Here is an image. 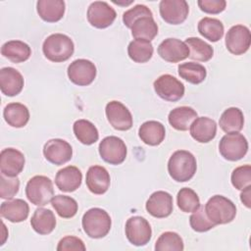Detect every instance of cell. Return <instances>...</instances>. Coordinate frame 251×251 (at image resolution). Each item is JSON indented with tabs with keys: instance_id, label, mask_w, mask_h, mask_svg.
I'll list each match as a JSON object with an SVG mask.
<instances>
[{
	"instance_id": "cell-13",
	"label": "cell",
	"mask_w": 251,
	"mask_h": 251,
	"mask_svg": "<svg viewBox=\"0 0 251 251\" xmlns=\"http://www.w3.org/2000/svg\"><path fill=\"white\" fill-rule=\"evenodd\" d=\"M105 113L110 125L117 130H128L133 120L129 110L120 101H111L106 105Z\"/></svg>"
},
{
	"instance_id": "cell-35",
	"label": "cell",
	"mask_w": 251,
	"mask_h": 251,
	"mask_svg": "<svg viewBox=\"0 0 251 251\" xmlns=\"http://www.w3.org/2000/svg\"><path fill=\"white\" fill-rule=\"evenodd\" d=\"M154 52L153 45L150 41L144 39H134L127 46L128 57L135 63L148 62Z\"/></svg>"
},
{
	"instance_id": "cell-43",
	"label": "cell",
	"mask_w": 251,
	"mask_h": 251,
	"mask_svg": "<svg viewBox=\"0 0 251 251\" xmlns=\"http://www.w3.org/2000/svg\"><path fill=\"white\" fill-rule=\"evenodd\" d=\"M152 16H153L152 12L147 6L138 4V5H135L134 7L130 8L129 10L126 11L123 14V22L126 26L130 28L132 26L133 23L137 19L142 18V17H152Z\"/></svg>"
},
{
	"instance_id": "cell-28",
	"label": "cell",
	"mask_w": 251,
	"mask_h": 251,
	"mask_svg": "<svg viewBox=\"0 0 251 251\" xmlns=\"http://www.w3.org/2000/svg\"><path fill=\"white\" fill-rule=\"evenodd\" d=\"M6 123L13 127H24L29 121V111L26 106L22 103H9L3 111Z\"/></svg>"
},
{
	"instance_id": "cell-34",
	"label": "cell",
	"mask_w": 251,
	"mask_h": 251,
	"mask_svg": "<svg viewBox=\"0 0 251 251\" xmlns=\"http://www.w3.org/2000/svg\"><path fill=\"white\" fill-rule=\"evenodd\" d=\"M185 44L189 49V58L199 62H207L214 55L213 47L198 37H188Z\"/></svg>"
},
{
	"instance_id": "cell-26",
	"label": "cell",
	"mask_w": 251,
	"mask_h": 251,
	"mask_svg": "<svg viewBox=\"0 0 251 251\" xmlns=\"http://www.w3.org/2000/svg\"><path fill=\"white\" fill-rule=\"evenodd\" d=\"M30 226L38 234H49L54 230L56 226L55 215L49 209L38 208L34 211L31 217Z\"/></svg>"
},
{
	"instance_id": "cell-45",
	"label": "cell",
	"mask_w": 251,
	"mask_h": 251,
	"mask_svg": "<svg viewBox=\"0 0 251 251\" xmlns=\"http://www.w3.org/2000/svg\"><path fill=\"white\" fill-rule=\"evenodd\" d=\"M197 4L200 10L207 14L222 13L226 6V2L225 0H199Z\"/></svg>"
},
{
	"instance_id": "cell-2",
	"label": "cell",
	"mask_w": 251,
	"mask_h": 251,
	"mask_svg": "<svg viewBox=\"0 0 251 251\" xmlns=\"http://www.w3.org/2000/svg\"><path fill=\"white\" fill-rule=\"evenodd\" d=\"M42 51L44 56L51 62H65L73 56L75 44L68 35L53 33L44 40Z\"/></svg>"
},
{
	"instance_id": "cell-29",
	"label": "cell",
	"mask_w": 251,
	"mask_h": 251,
	"mask_svg": "<svg viewBox=\"0 0 251 251\" xmlns=\"http://www.w3.org/2000/svg\"><path fill=\"white\" fill-rule=\"evenodd\" d=\"M1 54L13 63H23L31 55L30 47L21 40H10L1 47Z\"/></svg>"
},
{
	"instance_id": "cell-31",
	"label": "cell",
	"mask_w": 251,
	"mask_h": 251,
	"mask_svg": "<svg viewBox=\"0 0 251 251\" xmlns=\"http://www.w3.org/2000/svg\"><path fill=\"white\" fill-rule=\"evenodd\" d=\"M131 28V34L135 39L151 41L158 34V25L153 17H142L137 19Z\"/></svg>"
},
{
	"instance_id": "cell-14",
	"label": "cell",
	"mask_w": 251,
	"mask_h": 251,
	"mask_svg": "<svg viewBox=\"0 0 251 251\" xmlns=\"http://www.w3.org/2000/svg\"><path fill=\"white\" fill-rule=\"evenodd\" d=\"M45 159L56 166H61L69 162L73 157V148L64 139L54 138L48 140L43 147Z\"/></svg>"
},
{
	"instance_id": "cell-44",
	"label": "cell",
	"mask_w": 251,
	"mask_h": 251,
	"mask_svg": "<svg viewBox=\"0 0 251 251\" xmlns=\"http://www.w3.org/2000/svg\"><path fill=\"white\" fill-rule=\"evenodd\" d=\"M86 249L83 241L76 237V236H72L68 235L63 237L57 246L58 251H67V250H81L84 251Z\"/></svg>"
},
{
	"instance_id": "cell-5",
	"label": "cell",
	"mask_w": 251,
	"mask_h": 251,
	"mask_svg": "<svg viewBox=\"0 0 251 251\" xmlns=\"http://www.w3.org/2000/svg\"><path fill=\"white\" fill-rule=\"evenodd\" d=\"M25 195L35 206H45L54 197L52 180L45 176H34L25 185Z\"/></svg>"
},
{
	"instance_id": "cell-10",
	"label": "cell",
	"mask_w": 251,
	"mask_h": 251,
	"mask_svg": "<svg viewBox=\"0 0 251 251\" xmlns=\"http://www.w3.org/2000/svg\"><path fill=\"white\" fill-rule=\"evenodd\" d=\"M153 86L157 95L166 101L175 102L184 95L183 83L169 74L160 75Z\"/></svg>"
},
{
	"instance_id": "cell-15",
	"label": "cell",
	"mask_w": 251,
	"mask_h": 251,
	"mask_svg": "<svg viewBox=\"0 0 251 251\" xmlns=\"http://www.w3.org/2000/svg\"><path fill=\"white\" fill-rule=\"evenodd\" d=\"M162 19L170 25L182 24L189 13V6L185 0H162L159 5Z\"/></svg>"
},
{
	"instance_id": "cell-22",
	"label": "cell",
	"mask_w": 251,
	"mask_h": 251,
	"mask_svg": "<svg viewBox=\"0 0 251 251\" xmlns=\"http://www.w3.org/2000/svg\"><path fill=\"white\" fill-rule=\"evenodd\" d=\"M82 180V174L78 168L75 166H68L58 171L55 176V183L57 187L64 192H73L76 190Z\"/></svg>"
},
{
	"instance_id": "cell-24",
	"label": "cell",
	"mask_w": 251,
	"mask_h": 251,
	"mask_svg": "<svg viewBox=\"0 0 251 251\" xmlns=\"http://www.w3.org/2000/svg\"><path fill=\"white\" fill-rule=\"evenodd\" d=\"M138 135L141 141L150 146H157L163 142L166 135V129L163 124L157 121H147L143 123L139 129Z\"/></svg>"
},
{
	"instance_id": "cell-19",
	"label": "cell",
	"mask_w": 251,
	"mask_h": 251,
	"mask_svg": "<svg viewBox=\"0 0 251 251\" xmlns=\"http://www.w3.org/2000/svg\"><path fill=\"white\" fill-rule=\"evenodd\" d=\"M86 186L90 192L97 195L104 194L110 187L111 177L108 171L102 166H91L85 177Z\"/></svg>"
},
{
	"instance_id": "cell-23",
	"label": "cell",
	"mask_w": 251,
	"mask_h": 251,
	"mask_svg": "<svg viewBox=\"0 0 251 251\" xmlns=\"http://www.w3.org/2000/svg\"><path fill=\"white\" fill-rule=\"evenodd\" d=\"M29 213L28 204L23 199H13L1 204V217L11 223H21L27 219Z\"/></svg>"
},
{
	"instance_id": "cell-9",
	"label": "cell",
	"mask_w": 251,
	"mask_h": 251,
	"mask_svg": "<svg viewBox=\"0 0 251 251\" xmlns=\"http://www.w3.org/2000/svg\"><path fill=\"white\" fill-rule=\"evenodd\" d=\"M69 79L78 86H87L93 82L96 77V67L94 63L86 59H77L73 61L68 67Z\"/></svg>"
},
{
	"instance_id": "cell-16",
	"label": "cell",
	"mask_w": 251,
	"mask_h": 251,
	"mask_svg": "<svg viewBox=\"0 0 251 251\" xmlns=\"http://www.w3.org/2000/svg\"><path fill=\"white\" fill-rule=\"evenodd\" d=\"M145 208L154 218H167L172 214L174 209L173 196L163 190L155 191L148 198Z\"/></svg>"
},
{
	"instance_id": "cell-30",
	"label": "cell",
	"mask_w": 251,
	"mask_h": 251,
	"mask_svg": "<svg viewBox=\"0 0 251 251\" xmlns=\"http://www.w3.org/2000/svg\"><path fill=\"white\" fill-rule=\"evenodd\" d=\"M219 125L226 133L239 132L243 128L244 125V116L242 111L236 107L227 108L221 115Z\"/></svg>"
},
{
	"instance_id": "cell-11",
	"label": "cell",
	"mask_w": 251,
	"mask_h": 251,
	"mask_svg": "<svg viewBox=\"0 0 251 251\" xmlns=\"http://www.w3.org/2000/svg\"><path fill=\"white\" fill-rule=\"evenodd\" d=\"M87 21L96 28H106L116 20L117 14L107 2L94 1L87 9Z\"/></svg>"
},
{
	"instance_id": "cell-1",
	"label": "cell",
	"mask_w": 251,
	"mask_h": 251,
	"mask_svg": "<svg viewBox=\"0 0 251 251\" xmlns=\"http://www.w3.org/2000/svg\"><path fill=\"white\" fill-rule=\"evenodd\" d=\"M197 170V162L192 153L186 150H177L172 154L168 162L170 176L177 182L190 180Z\"/></svg>"
},
{
	"instance_id": "cell-25",
	"label": "cell",
	"mask_w": 251,
	"mask_h": 251,
	"mask_svg": "<svg viewBox=\"0 0 251 251\" xmlns=\"http://www.w3.org/2000/svg\"><path fill=\"white\" fill-rule=\"evenodd\" d=\"M36 10L44 22L56 23L64 17L65 2L63 0H38Z\"/></svg>"
},
{
	"instance_id": "cell-41",
	"label": "cell",
	"mask_w": 251,
	"mask_h": 251,
	"mask_svg": "<svg viewBox=\"0 0 251 251\" xmlns=\"http://www.w3.org/2000/svg\"><path fill=\"white\" fill-rule=\"evenodd\" d=\"M230 179L236 189L243 190L251 183V166L243 165L235 168L231 173Z\"/></svg>"
},
{
	"instance_id": "cell-6",
	"label": "cell",
	"mask_w": 251,
	"mask_h": 251,
	"mask_svg": "<svg viewBox=\"0 0 251 251\" xmlns=\"http://www.w3.org/2000/svg\"><path fill=\"white\" fill-rule=\"evenodd\" d=\"M221 155L227 161H238L242 159L248 151V141L239 132L226 133L219 143Z\"/></svg>"
},
{
	"instance_id": "cell-46",
	"label": "cell",
	"mask_w": 251,
	"mask_h": 251,
	"mask_svg": "<svg viewBox=\"0 0 251 251\" xmlns=\"http://www.w3.org/2000/svg\"><path fill=\"white\" fill-rule=\"evenodd\" d=\"M240 200L241 202L247 207L250 208L251 207V186H247L245 187L241 194H240Z\"/></svg>"
},
{
	"instance_id": "cell-38",
	"label": "cell",
	"mask_w": 251,
	"mask_h": 251,
	"mask_svg": "<svg viewBox=\"0 0 251 251\" xmlns=\"http://www.w3.org/2000/svg\"><path fill=\"white\" fill-rule=\"evenodd\" d=\"M183 249L182 238L174 231L163 232L155 243L156 251H182Z\"/></svg>"
},
{
	"instance_id": "cell-18",
	"label": "cell",
	"mask_w": 251,
	"mask_h": 251,
	"mask_svg": "<svg viewBox=\"0 0 251 251\" xmlns=\"http://www.w3.org/2000/svg\"><path fill=\"white\" fill-rule=\"evenodd\" d=\"M24 154L15 148H5L0 153V172L7 176H17L25 167Z\"/></svg>"
},
{
	"instance_id": "cell-8",
	"label": "cell",
	"mask_w": 251,
	"mask_h": 251,
	"mask_svg": "<svg viewBox=\"0 0 251 251\" xmlns=\"http://www.w3.org/2000/svg\"><path fill=\"white\" fill-rule=\"evenodd\" d=\"M125 231L127 240L135 246L146 245L152 236L150 224L139 216H133L126 221Z\"/></svg>"
},
{
	"instance_id": "cell-7",
	"label": "cell",
	"mask_w": 251,
	"mask_h": 251,
	"mask_svg": "<svg viewBox=\"0 0 251 251\" xmlns=\"http://www.w3.org/2000/svg\"><path fill=\"white\" fill-rule=\"evenodd\" d=\"M99 155L106 163L110 165H120L126 157V143L118 136H107L102 139L98 147Z\"/></svg>"
},
{
	"instance_id": "cell-39",
	"label": "cell",
	"mask_w": 251,
	"mask_h": 251,
	"mask_svg": "<svg viewBox=\"0 0 251 251\" xmlns=\"http://www.w3.org/2000/svg\"><path fill=\"white\" fill-rule=\"evenodd\" d=\"M176 203L184 213H192L200 207V199L197 193L188 187H183L177 192Z\"/></svg>"
},
{
	"instance_id": "cell-37",
	"label": "cell",
	"mask_w": 251,
	"mask_h": 251,
	"mask_svg": "<svg viewBox=\"0 0 251 251\" xmlns=\"http://www.w3.org/2000/svg\"><path fill=\"white\" fill-rule=\"evenodd\" d=\"M51 204L57 214L64 219L73 218L77 212V202L67 195H56L52 198Z\"/></svg>"
},
{
	"instance_id": "cell-20",
	"label": "cell",
	"mask_w": 251,
	"mask_h": 251,
	"mask_svg": "<svg viewBox=\"0 0 251 251\" xmlns=\"http://www.w3.org/2000/svg\"><path fill=\"white\" fill-rule=\"evenodd\" d=\"M25 80L22 74L14 68L5 67L0 70V89L9 97L18 95L24 87Z\"/></svg>"
},
{
	"instance_id": "cell-17",
	"label": "cell",
	"mask_w": 251,
	"mask_h": 251,
	"mask_svg": "<svg viewBox=\"0 0 251 251\" xmlns=\"http://www.w3.org/2000/svg\"><path fill=\"white\" fill-rule=\"evenodd\" d=\"M160 57L170 63H177L189 57V49L185 42L177 38H167L158 46Z\"/></svg>"
},
{
	"instance_id": "cell-3",
	"label": "cell",
	"mask_w": 251,
	"mask_h": 251,
	"mask_svg": "<svg viewBox=\"0 0 251 251\" xmlns=\"http://www.w3.org/2000/svg\"><path fill=\"white\" fill-rule=\"evenodd\" d=\"M84 232L91 238H102L106 236L112 226L110 215L101 208L87 210L81 220Z\"/></svg>"
},
{
	"instance_id": "cell-40",
	"label": "cell",
	"mask_w": 251,
	"mask_h": 251,
	"mask_svg": "<svg viewBox=\"0 0 251 251\" xmlns=\"http://www.w3.org/2000/svg\"><path fill=\"white\" fill-rule=\"evenodd\" d=\"M189 224L191 228L197 232H205L216 226V225L209 220L204 207L201 205L196 211L192 212L189 218Z\"/></svg>"
},
{
	"instance_id": "cell-36",
	"label": "cell",
	"mask_w": 251,
	"mask_h": 251,
	"mask_svg": "<svg viewBox=\"0 0 251 251\" xmlns=\"http://www.w3.org/2000/svg\"><path fill=\"white\" fill-rule=\"evenodd\" d=\"M178 75L181 78L192 84H199L205 80L207 71L204 66L195 62H187L178 65Z\"/></svg>"
},
{
	"instance_id": "cell-32",
	"label": "cell",
	"mask_w": 251,
	"mask_h": 251,
	"mask_svg": "<svg viewBox=\"0 0 251 251\" xmlns=\"http://www.w3.org/2000/svg\"><path fill=\"white\" fill-rule=\"evenodd\" d=\"M197 29L202 36L212 42L219 41L225 31L224 25L220 20L209 17H205L199 21Z\"/></svg>"
},
{
	"instance_id": "cell-27",
	"label": "cell",
	"mask_w": 251,
	"mask_h": 251,
	"mask_svg": "<svg viewBox=\"0 0 251 251\" xmlns=\"http://www.w3.org/2000/svg\"><path fill=\"white\" fill-rule=\"evenodd\" d=\"M197 118V112L188 106H180L173 109L168 116L170 125L176 130L185 131Z\"/></svg>"
},
{
	"instance_id": "cell-12",
	"label": "cell",
	"mask_w": 251,
	"mask_h": 251,
	"mask_svg": "<svg viewBox=\"0 0 251 251\" xmlns=\"http://www.w3.org/2000/svg\"><path fill=\"white\" fill-rule=\"evenodd\" d=\"M251 34L247 26L236 25L231 26L226 35V49L233 55H242L250 47Z\"/></svg>"
},
{
	"instance_id": "cell-4",
	"label": "cell",
	"mask_w": 251,
	"mask_h": 251,
	"mask_svg": "<svg viewBox=\"0 0 251 251\" xmlns=\"http://www.w3.org/2000/svg\"><path fill=\"white\" fill-rule=\"evenodd\" d=\"M205 213L209 220L217 225L232 222L236 216V207L231 200L223 195L212 196L205 204Z\"/></svg>"
},
{
	"instance_id": "cell-33",
	"label": "cell",
	"mask_w": 251,
	"mask_h": 251,
	"mask_svg": "<svg viewBox=\"0 0 251 251\" xmlns=\"http://www.w3.org/2000/svg\"><path fill=\"white\" fill-rule=\"evenodd\" d=\"M73 130L76 139L84 145H91L99 138V132L96 126L90 121L84 119L75 121Z\"/></svg>"
},
{
	"instance_id": "cell-42",
	"label": "cell",
	"mask_w": 251,
	"mask_h": 251,
	"mask_svg": "<svg viewBox=\"0 0 251 251\" xmlns=\"http://www.w3.org/2000/svg\"><path fill=\"white\" fill-rule=\"evenodd\" d=\"M20 179L17 176H7L0 175V197L2 199H12L19 191Z\"/></svg>"
},
{
	"instance_id": "cell-21",
	"label": "cell",
	"mask_w": 251,
	"mask_h": 251,
	"mask_svg": "<svg viewBox=\"0 0 251 251\" xmlns=\"http://www.w3.org/2000/svg\"><path fill=\"white\" fill-rule=\"evenodd\" d=\"M191 137L200 142L208 143L217 134V124L208 117H197L189 126Z\"/></svg>"
}]
</instances>
